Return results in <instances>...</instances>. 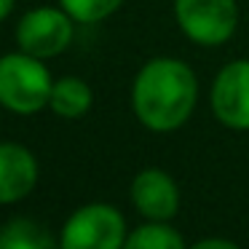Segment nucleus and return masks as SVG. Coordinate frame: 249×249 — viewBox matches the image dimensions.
<instances>
[{
	"label": "nucleus",
	"mask_w": 249,
	"mask_h": 249,
	"mask_svg": "<svg viewBox=\"0 0 249 249\" xmlns=\"http://www.w3.org/2000/svg\"><path fill=\"white\" fill-rule=\"evenodd\" d=\"M198 99V81L185 62L172 56L150 59L134 78L131 107L150 131H174L190 118Z\"/></svg>",
	"instance_id": "f257e3e1"
},
{
	"label": "nucleus",
	"mask_w": 249,
	"mask_h": 249,
	"mask_svg": "<svg viewBox=\"0 0 249 249\" xmlns=\"http://www.w3.org/2000/svg\"><path fill=\"white\" fill-rule=\"evenodd\" d=\"M51 81L43 59L24 51L0 56V105L17 115H35L51 102Z\"/></svg>",
	"instance_id": "f03ea898"
},
{
	"label": "nucleus",
	"mask_w": 249,
	"mask_h": 249,
	"mask_svg": "<svg viewBox=\"0 0 249 249\" xmlns=\"http://www.w3.org/2000/svg\"><path fill=\"white\" fill-rule=\"evenodd\" d=\"M126 222L115 206L86 204L67 217L62 228V249H124Z\"/></svg>",
	"instance_id": "7ed1b4c3"
},
{
	"label": "nucleus",
	"mask_w": 249,
	"mask_h": 249,
	"mask_svg": "<svg viewBox=\"0 0 249 249\" xmlns=\"http://www.w3.org/2000/svg\"><path fill=\"white\" fill-rule=\"evenodd\" d=\"M177 24L193 43L222 46L238 24L236 0H174Z\"/></svg>",
	"instance_id": "20e7f679"
},
{
	"label": "nucleus",
	"mask_w": 249,
	"mask_h": 249,
	"mask_svg": "<svg viewBox=\"0 0 249 249\" xmlns=\"http://www.w3.org/2000/svg\"><path fill=\"white\" fill-rule=\"evenodd\" d=\"M72 22L75 19L65 8H33L19 22L17 43L24 54L38 56V59L59 56L72 40Z\"/></svg>",
	"instance_id": "39448f33"
},
{
	"label": "nucleus",
	"mask_w": 249,
	"mask_h": 249,
	"mask_svg": "<svg viewBox=\"0 0 249 249\" xmlns=\"http://www.w3.org/2000/svg\"><path fill=\"white\" fill-rule=\"evenodd\" d=\"M212 113L222 126L249 129V59H236L217 72L212 83Z\"/></svg>",
	"instance_id": "423d86ee"
},
{
	"label": "nucleus",
	"mask_w": 249,
	"mask_h": 249,
	"mask_svg": "<svg viewBox=\"0 0 249 249\" xmlns=\"http://www.w3.org/2000/svg\"><path fill=\"white\" fill-rule=\"evenodd\" d=\"M131 204L147 220L166 222L179 212V188L163 169H145L131 182Z\"/></svg>",
	"instance_id": "0eeeda50"
},
{
	"label": "nucleus",
	"mask_w": 249,
	"mask_h": 249,
	"mask_svg": "<svg viewBox=\"0 0 249 249\" xmlns=\"http://www.w3.org/2000/svg\"><path fill=\"white\" fill-rule=\"evenodd\" d=\"M38 182V161L24 145L0 142V206L17 204L33 193Z\"/></svg>",
	"instance_id": "6e6552de"
},
{
	"label": "nucleus",
	"mask_w": 249,
	"mask_h": 249,
	"mask_svg": "<svg viewBox=\"0 0 249 249\" xmlns=\"http://www.w3.org/2000/svg\"><path fill=\"white\" fill-rule=\"evenodd\" d=\"M0 249H62V241L38 220L17 217L0 228Z\"/></svg>",
	"instance_id": "1a4fd4ad"
},
{
	"label": "nucleus",
	"mask_w": 249,
	"mask_h": 249,
	"mask_svg": "<svg viewBox=\"0 0 249 249\" xmlns=\"http://www.w3.org/2000/svg\"><path fill=\"white\" fill-rule=\"evenodd\" d=\"M91 89L81 78H59L51 89V110L59 118H83L91 107Z\"/></svg>",
	"instance_id": "9d476101"
},
{
	"label": "nucleus",
	"mask_w": 249,
	"mask_h": 249,
	"mask_svg": "<svg viewBox=\"0 0 249 249\" xmlns=\"http://www.w3.org/2000/svg\"><path fill=\"white\" fill-rule=\"evenodd\" d=\"M124 249H185V241L166 222H145L126 236Z\"/></svg>",
	"instance_id": "9b49d317"
},
{
	"label": "nucleus",
	"mask_w": 249,
	"mask_h": 249,
	"mask_svg": "<svg viewBox=\"0 0 249 249\" xmlns=\"http://www.w3.org/2000/svg\"><path fill=\"white\" fill-rule=\"evenodd\" d=\"M62 8L81 24H97L121 8L124 0H59Z\"/></svg>",
	"instance_id": "f8f14e48"
},
{
	"label": "nucleus",
	"mask_w": 249,
	"mask_h": 249,
	"mask_svg": "<svg viewBox=\"0 0 249 249\" xmlns=\"http://www.w3.org/2000/svg\"><path fill=\"white\" fill-rule=\"evenodd\" d=\"M190 249H238V247L228 238H204V241L193 244Z\"/></svg>",
	"instance_id": "ddd939ff"
},
{
	"label": "nucleus",
	"mask_w": 249,
	"mask_h": 249,
	"mask_svg": "<svg viewBox=\"0 0 249 249\" xmlns=\"http://www.w3.org/2000/svg\"><path fill=\"white\" fill-rule=\"evenodd\" d=\"M11 8H14V0H0V22L11 14Z\"/></svg>",
	"instance_id": "4468645a"
}]
</instances>
